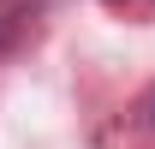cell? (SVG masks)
Here are the masks:
<instances>
[{
	"instance_id": "1",
	"label": "cell",
	"mask_w": 155,
	"mask_h": 149,
	"mask_svg": "<svg viewBox=\"0 0 155 149\" xmlns=\"http://www.w3.org/2000/svg\"><path fill=\"white\" fill-rule=\"evenodd\" d=\"M107 6H125V12H155V0H107Z\"/></svg>"
}]
</instances>
